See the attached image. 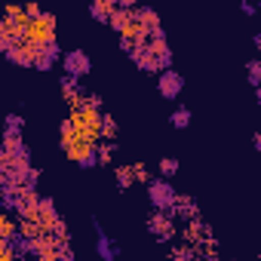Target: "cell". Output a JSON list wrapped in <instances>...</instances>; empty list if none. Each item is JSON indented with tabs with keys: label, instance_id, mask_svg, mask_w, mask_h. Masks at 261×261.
Here are the masks:
<instances>
[{
	"label": "cell",
	"instance_id": "cell-23",
	"mask_svg": "<svg viewBox=\"0 0 261 261\" xmlns=\"http://www.w3.org/2000/svg\"><path fill=\"white\" fill-rule=\"evenodd\" d=\"M59 136H62V151H65V148H71L74 142H80V139H77V129H74V120H71V117H65V120L59 123Z\"/></svg>",
	"mask_w": 261,
	"mask_h": 261
},
{
	"label": "cell",
	"instance_id": "cell-2",
	"mask_svg": "<svg viewBox=\"0 0 261 261\" xmlns=\"http://www.w3.org/2000/svg\"><path fill=\"white\" fill-rule=\"evenodd\" d=\"M148 230H151V237H154L157 243H172V240L178 237L175 218H172L169 212H160V209H154V212L148 215Z\"/></svg>",
	"mask_w": 261,
	"mask_h": 261
},
{
	"label": "cell",
	"instance_id": "cell-20",
	"mask_svg": "<svg viewBox=\"0 0 261 261\" xmlns=\"http://www.w3.org/2000/svg\"><path fill=\"white\" fill-rule=\"evenodd\" d=\"M22 129H25V117L22 114H7V120H4V139H22Z\"/></svg>",
	"mask_w": 261,
	"mask_h": 261
},
{
	"label": "cell",
	"instance_id": "cell-11",
	"mask_svg": "<svg viewBox=\"0 0 261 261\" xmlns=\"http://www.w3.org/2000/svg\"><path fill=\"white\" fill-rule=\"evenodd\" d=\"M37 200H40V194L37 191H28V188H16V215L19 218H31V215H37Z\"/></svg>",
	"mask_w": 261,
	"mask_h": 261
},
{
	"label": "cell",
	"instance_id": "cell-13",
	"mask_svg": "<svg viewBox=\"0 0 261 261\" xmlns=\"http://www.w3.org/2000/svg\"><path fill=\"white\" fill-rule=\"evenodd\" d=\"M92 227H95V249H98V255H101V261H114L117 258V246H114V240L101 230V224L92 218Z\"/></svg>",
	"mask_w": 261,
	"mask_h": 261
},
{
	"label": "cell",
	"instance_id": "cell-8",
	"mask_svg": "<svg viewBox=\"0 0 261 261\" xmlns=\"http://www.w3.org/2000/svg\"><path fill=\"white\" fill-rule=\"evenodd\" d=\"M169 215H172L175 221H197V218H200V206H197L194 197H188V194H175V203H172Z\"/></svg>",
	"mask_w": 261,
	"mask_h": 261
},
{
	"label": "cell",
	"instance_id": "cell-5",
	"mask_svg": "<svg viewBox=\"0 0 261 261\" xmlns=\"http://www.w3.org/2000/svg\"><path fill=\"white\" fill-rule=\"evenodd\" d=\"M181 89H185V77L175 71V68H169V71H160L157 74V92L163 95V98H178L181 95Z\"/></svg>",
	"mask_w": 261,
	"mask_h": 261
},
{
	"label": "cell",
	"instance_id": "cell-22",
	"mask_svg": "<svg viewBox=\"0 0 261 261\" xmlns=\"http://www.w3.org/2000/svg\"><path fill=\"white\" fill-rule=\"evenodd\" d=\"M117 120H114V114H105L101 111V120H98V136L105 139V142H117Z\"/></svg>",
	"mask_w": 261,
	"mask_h": 261
},
{
	"label": "cell",
	"instance_id": "cell-4",
	"mask_svg": "<svg viewBox=\"0 0 261 261\" xmlns=\"http://www.w3.org/2000/svg\"><path fill=\"white\" fill-rule=\"evenodd\" d=\"M59 62H62V68H65V77H74V80H83V77L92 71V62H89V56H86L83 49H68Z\"/></svg>",
	"mask_w": 261,
	"mask_h": 261
},
{
	"label": "cell",
	"instance_id": "cell-3",
	"mask_svg": "<svg viewBox=\"0 0 261 261\" xmlns=\"http://www.w3.org/2000/svg\"><path fill=\"white\" fill-rule=\"evenodd\" d=\"M175 194H178V191H175L166 178H151V181H148V200H151V206L160 209V212H169V209H172Z\"/></svg>",
	"mask_w": 261,
	"mask_h": 261
},
{
	"label": "cell",
	"instance_id": "cell-17",
	"mask_svg": "<svg viewBox=\"0 0 261 261\" xmlns=\"http://www.w3.org/2000/svg\"><path fill=\"white\" fill-rule=\"evenodd\" d=\"M114 0H92L89 4V16L95 19V22H101V25H108V19H111V13H114Z\"/></svg>",
	"mask_w": 261,
	"mask_h": 261
},
{
	"label": "cell",
	"instance_id": "cell-37",
	"mask_svg": "<svg viewBox=\"0 0 261 261\" xmlns=\"http://www.w3.org/2000/svg\"><path fill=\"white\" fill-rule=\"evenodd\" d=\"M16 261H31V258H16Z\"/></svg>",
	"mask_w": 261,
	"mask_h": 261
},
{
	"label": "cell",
	"instance_id": "cell-36",
	"mask_svg": "<svg viewBox=\"0 0 261 261\" xmlns=\"http://www.w3.org/2000/svg\"><path fill=\"white\" fill-rule=\"evenodd\" d=\"M252 145H255V151H261V136L258 133H252Z\"/></svg>",
	"mask_w": 261,
	"mask_h": 261
},
{
	"label": "cell",
	"instance_id": "cell-9",
	"mask_svg": "<svg viewBox=\"0 0 261 261\" xmlns=\"http://www.w3.org/2000/svg\"><path fill=\"white\" fill-rule=\"evenodd\" d=\"M37 221H40L43 233H53V230H56V224L62 221V215H59V209H56L53 197H40V200H37Z\"/></svg>",
	"mask_w": 261,
	"mask_h": 261
},
{
	"label": "cell",
	"instance_id": "cell-21",
	"mask_svg": "<svg viewBox=\"0 0 261 261\" xmlns=\"http://www.w3.org/2000/svg\"><path fill=\"white\" fill-rule=\"evenodd\" d=\"M114 185L120 188V191H129L136 185V178H133V166L129 163H120V166H114Z\"/></svg>",
	"mask_w": 261,
	"mask_h": 261
},
{
	"label": "cell",
	"instance_id": "cell-6",
	"mask_svg": "<svg viewBox=\"0 0 261 261\" xmlns=\"http://www.w3.org/2000/svg\"><path fill=\"white\" fill-rule=\"evenodd\" d=\"M65 157L74 160L80 169H95L98 166V157H95V145H83V142H74L71 148H65Z\"/></svg>",
	"mask_w": 261,
	"mask_h": 261
},
{
	"label": "cell",
	"instance_id": "cell-18",
	"mask_svg": "<svg viewBox=\"0 0 261 261\" xmlns=\"http://www.w3.org/2000/svg\"><path fill=\"white\" fill-rule=\"evenodd\" d=\"M4 246L13 252V258H28V255H31V240H25L19 230H16V233H13V237L4 243Z\"/></svg>",
	"mask_w": 261,
	"mask_h": 261
},
{
	"label": "cell",
	"instance_id": "cell-12",
	"mask_svg": "<svg viewBox=\"0 0 261 261\" xmlns=\"http://www.w3.org/2000/svg\"><path fill=\"white\" fill-rule=\"evenodd\" d=\"M136 65H139V71H145V74H160V68H157V59H154V53H151V46L148 43H142V46H136V53L129 56Z\"/></svg>",
	"mask_w": 261,
	"mask_h": 261
},
{
	"label": "cell",
	"instance_id": "cell-24",
	"mask_svg": "<svg viewBox=\"0 0 261 261\" xmlns=\"http://www.w3.org/2000/svg\"><path fill=\"white\" fill-rule=\"evenodd\" d=\"M19 233H22L25 240H37V237L43 233V227H40L37 215H31V218H19Z\"/></svg>",
	"mask_w": 261,
	"mask_h": 261
},
{
	"label": "cell",
	"instance_id": "cell-19",
	"mask_svg": "<svg viewBox=\"0 0 261 261\" xmlns=\"http://www.w3.org/2000/svg\"><path fill=\"white\" fill-rule=\"evenodd\" d=\"M0 148H4L13 160H31V151H28V145L22 139H4V145H0Z\"/></svg>",
	"mask_w": 261,
	"mask_h": 261
},
{
	"label": "cell",
	"instance_id": "cell-26",
	"mask_svg": "<svg viewBox=\"0 0 261 261\" xmlns=\"http://www.w3.org/2000/svg\"><path fill=\"white\" fill-rule=\"evenodd\" d=\"M16 230H19V221L10 212H0V243H7Z\"/></svg>",
	"mask_w": 261,
	"mask_h": 261
},
{
	"label": "cell",
	"instance_id": "cell-38",
	"mask_svg": "<svg viewBox=\"0 0 261 261\" xmlns=\"http://www.w3.org/2000/svg\"><path fill=\"white\" fill-rule=\"evenodd\" d=\"M31 261H46V258H31Z\"/></svg>",
	"mask_w": 261,
	"mask_h": 261
},
{
	"label": "cell",
	"instance_id": "cell-29",
	"mask_svg": "<svg viewBox=\"0 0 261 261\" xmlns=\"http://www.w3.org/2000/svg\"><path fill=\"white\" fill-rule=\"evenodd\" d=\"M157 169H160V178H166V181H169V178H172V175H175V172L181 169V163H178L175 157H160Z\"/></svg>",
	"mask_w": 261,
	"mask_h": 261
},
{
	"label": "cell",
	"instance_id": "cell-30",
	"mask_svg": "<svg viewBox=\"0 0 261 261\" xmlns=\"http://www.w3.org/2000/svg\"><path fill=\"white\" fill-rule=\"evenodd\" d=\"M16 43H19V40L13 37V31L7 28V22H4V19H0V53H4V56H7V53H10V49L16 46Z\"/></svg>",
	"mask_w": 261,
	"mask_h": 261
},
{
	"label": "cell",
	"instance_id": "cell-33",
	"mask_svg": "<svg viewBox=\"0 0 261 261\" xmlns=\"http://www.w3.org/2000/svg\"><path fill=\"white\" fill-rule=\"evenodd\" d=\"M56 261H77L74 246H71V243H59V249H56Z\"/></svg>",
	"mask_w": 261,
	"mask_h": 261
},
{
	"label": "cell",
	"instance_id": "cell-25",
	"mask_svg": "<svg viewBox=\"0 0 261 261\" xmlns=\"http://www.w3.org/2000/svg\"><path fill=\"white\" fill-rule=\"evenodd\" d=\"M191 120H194V114H191V108H185V105H178V108L169 114V123H172L175 129H188Z\"/></svg>",
	"mask_w": 261,
	"mask_h": 261
},
{
	"label": "cell",
	"instance_id": "cell-27",
	"mask_svg": "<svg viewBox=\"0 0 261 261\" xmlns=\"http://www.w3.org/2000/svg\"><path fill=\"white\" fill-rule=\"evenodd\" d=\"M117 148H120L117 142H98V145H95V157H98V166H108Z\"/></svg>",
	"mask_w": 261,
	"mask_h": 261
},
{
	"label": "cell",
	"instance_id": "cell-15",
	"mask_svg": "<svg viewBox=\"0 0 261 261\" xmlns=\"http://www.w3.org/2000/svg\"><path fill=\"white\" fill-rule=\"evenodd\" d=\"M7 62L19 65V68H34V49L28 43H16L10 53H7Z\"/></svg>",
	"mask_w": 261,
	"mask_h": 261
},
{
	"label": "cell",
	"instance_id": "cell-16",
	"mask_svg": "<svg viewBox=\"0 0 261 261\" xmlns=\"http://www.w3.org/2000/svg\"><path fill=\"white\" fill-rule=\"evenodd\" d=\"M133 10H136V7H133ZM133 10H126V7H114V13H111L108 25H111L117 34H123V31L129 28V22H133Z\"/></svg>",
	"mask_w": 261,
	"mask_h": 261
},
{
	"label": "cell",
	"instance_id": "cell-31",
	"mask_svg": "<svg viewBox=\"0 0 261 261\" xmlns=\"http://www.w3.org/2000/svg\"><path fill=\"white\" fill-rule=\"evenodd\" d=\"M246 74H249V83H252L255 89H261V62H258V59H249V62H246Z\"/></svg>",
	"mask_w": 261,
	"mask_h": 261
},
{
	"label": "cell",
	"instance_id": "cell-10",
	"mask_svg": "<svg viewBox=\"0 0 261 261\" xmlns=\"http://www.w3.org/2000/svg\"><path fill=\"white\" fill-rule=\"evenodd\" d=\"M59 89H62V98L71 105V108H80L83 105V98H86V89H83V83L80 80H74V77H59Z\"/></svg>",
	"mask_w": 261,
	"mask_h": 261
},
{
	"label": "cell",
	"instance_id": "cell-1",
	"mask_svg": "<svg viewBox=\"0 0 261 261\" xmlns=\"http://www.w3.org/2000/svg\"><path fill=\"white\" fill-rule=\"evenodd\" d=\"M71 120H74V129H77V139L83 145H98V120H101V111H92L86 105L80 108H71Z\"/></svg>",
	"mask_w": 261,
	"mask_h": 261
},
{
	"label": "cell",
	"instance_id": "cell-7",
	"mask_svg": "<svg viewBox=\"0 0 261 261\" xmlns=\"http://www.w3.org/2000/svg\"><path fill=\"white\" fill-rule=\"evenodd\" d=\"M178 233H181V243H188V246H197V243L215 240L212 230H209V224H206L203 218H197V221H185V224L178 227Z\"/></svg>",
	"mask_w": 261,
	"mask_h": 261
},
{
	"label": "cell",
	"instance_id": "cell-28",
	"mask_svg": "<svg viewBox=\"0 0 261 261\" xmlns=\"http://www.w3.org/2000/svg\"><path fill=\"white\" fill-rule=\"evenodd\" d=\"M169 261H197V252L188 243H178V246L169 249Z\"/></svg>",
	"mask_w": 261,
	"mask_h": 261
},
{
	"label": "cell",
	"instance_id": "cell-34",
	"mask_svg": "<svg viewBox=\"0 0 261 261\" xmlns=\"http://www.w3.org/2000/svg\"><path fill=\"white\" fill-rule=\"evenodd\" d=\"M129 166H133V178H136V181H145V185L151 181V172H148L145 163H129Z\"/></svg>",
	"mask_w": 261,
	"mask_h": 261
},
{
	"label": "cell",
	"instance_id": "cell-32",
	"mask_svg": "<svg viewBox=\"0 0 261 261\" xmlns=\"http://www.w3.org/2000/svg\"><path fill=\"white\" fill-rule=\"evenodd\" d=\"M0 209L4 212L16 209V188H0Z\"/></svg>",
	"mask_w": 261,
	"mask_h": 261
},
{
	"label": "cell",
	"instance_id": "cell-14",
	"mask_svg": "<svg viewBox=\"0 0 261 261\" xmlns=\"http://www.w3.org/2000/svg\"><path fill=\"white\" fill-rule=\"evenodd\" d=\"M133 19H136L148 34H151L154 28H160V13H157L154 7H145V4H142V7H136V10H133Z\"/></svg>",
	"mask_w": 261,
	"mask_h": 261
},
{
	"label": "cell",
	"instance_id": "cell-35",
	"mask_svg": "<svg viewBox=\"0 0 261 261\" xmlns=\"http://www.w3.org/2000/svg\"><path fill=\"white\" fill-rule=\"evenodd\" d=\"M240 10H243L246 16H255V13H258V7H255V4H249V0H243V4H240Z\"/></svg>",
	"mask_w": 261,
	"mask_h": 261
}]
</instances>
